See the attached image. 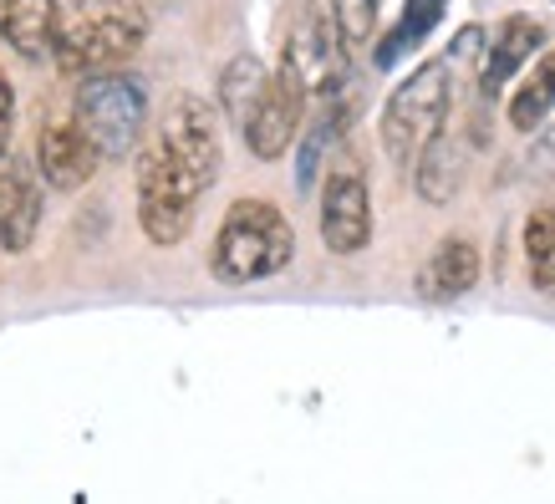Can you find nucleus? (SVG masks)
Returning a JSON list of instances; mask_svg holds the SVG:
<instances>
[{
  "mask_svg": "<svg viewBox=\"0 0 555 504\" xmlns=\"http://www.w3.org/2000/svg\"><path fill=\"white\" fill-rule=\"evenodd\" d=\"M143 41H149V16L133 0H72L62 11L51 62L62 77H98L133 62Z\"/></svg>",
  "mask_w": 555,
  "mask_h": 504,
  "instance_id": "nucleus-1",
  "label": "nucleus"
},
{
  "mask_svg": "<svg viewBox=\"0 0 555 504\" xmlns=\"http://www.w3.org/2000/svg\"><path fill=\"white\" fill-rule=\"evenodd\" d=\"M291 255H296L291 219L266 199H235L219 219L209 266L224 286H255V281L281 275L291 266Z\"/></svg>",
  "mask_w": 555,
  "mask_h": 504,
  "instance_id": "nucleus-2",
  "label": "nucleus"
},
{
  "mask_svg": "<svg viewBox=\"0 0 555 504\" xmlns=\"http://www.w3.org/2000/svg\"><path fill=\"white\" fill-rule=\"evenodd\" d=\"M449 102H454V77H449V62H423L392 87V98L383 107V148L392 164L413 168L418 153L443 133V118H449Z\"/></svg>",
  "mask_w": 555,
  "mask_h": 504,
  "instance_id": "nucleus-3",
  "label": "nucleus"
},
{
  "mask_svg": "<svg viewBox=\"0 0 555 504\" xmlns=\"http://www.w3.org/2000/svg\"><path fill=\"white\" fill-rule=\"evenodd\" d=\"M281 77L301 87L306 98H337L352 77V47L341 41L332 5L301 0L291 11L286 41H281Z\"/></svg>",
  "mask_w": 555,
  "mask_h": 504,
  "instance_id": "nucleus-4",
  "label": "nucleus"
},
{
  "mask_svg": "<svg viewBox=\"0 0 555 504\" xmlns=\"http://www.w3.org/2000/svg\"><path fill=\"white\" fill-rule=\"evenodd\" d=\"M72 118L98 148V158H128L149 122V92L133 72H98V77H82Z\"/></svg>",
  "mask_w": 555,
  "mask_h": 504,
  "instance_id": "nucleus-5",
  "label": "nucleus"
},
{
  "mask_svg": "<svg viewBox=\"0 0 555 504\" xmlns=\"http://www.w3.org/2000/svg\"><path fill=\"white\" fill-rule=\"evenodd\" d=\"M199 179L158 138L138 153V224L153 245H179L199 209Z\"/></svg>",
  "mask_w": 555,
  "mask_h": 504,
  "instance_id": "nucleus-6",
  "label": "nucleus"
},
{
  "mask_svg": "<svg viewBox=\"0 0 555 504\" xmlns=\"http://www.w3.org/2000/svg\"><path fill=\"white\" fill-rule=\"evenodd\" d=\"M158 143L179 158V164L199 179V189H209L219 179L224 164V133H219V113L194 92H179L169 102V118L158 128Z\"/></svg>",
  "mask_w": 555,
  "mask_h": 504,
  "instance_id": "nucleus-7",
  "label": "nucleus"
},
{
  "mask_svg": "<svg viewBox=\"0 0 555 504\" xmlns=\"http://www.w3.org/2000/svg\"><path fill=\"white\" fill-rule=\"evenodd\" d=\"M372 240V194L357 164H337L321 184V245L332 255H357Z\"/></svg>",
  "mask_w": 555,
  "mask_h": 504,
  "instance_id": "nucleus-8",
  "label": "nucleus"
},
{
  "mask_svg": "<svg viewBox=\"0 0 555 504\" xmlns=\"http://www.w3.org/2000/svg\"><path fill=\"white\" fill-rule=\"evenodd\" d=\"M306 102H311V98H306V92L291 82V77H281V72L270 77V92L260 98V107L250 113V122L240 128V133H245V148H250L260 164H275V158H281V153L296 143Z\"/></svg>",
  "mask_w": 555,
  "mask_h": 504,
  "instance_id": "nucleus-9",
  "label": "nucleus"
},
{
  "mask_svg": "<svg viewBox=\"0 0 555 504\" xmlns=\"http://www.w3.org/2000/svg\"><path fill=\"white\" fill-rule=\"evenodd\" d=\"M540 47H545V26H540L535 16H505V21H500V26H494V36H489V47H485L479 98H485V102L500 98V92L520 77V67L535 56Z\"/></svg>",
  "mask_w": 555,
  "mask_h": 504,
  "instance_id": "nucleus-10",
  "label": "nucleus"
},
{
  "mask_svg": "<svg viewBox=\"0 0 555 504\" xmlns=\"http://www.w3.org/2000/svg\"><path fill=\"white\" fill-rule=\"evenodd\" d=\"M36 168L51 189H82L98 168V148L87 143V133L77 128V118H56V122H41L36 133Z\"/></svg>",
  "mask_w": 555,
  "mask_h": 504,
  "instance_id": "nucleus-11",
  "label": "nucleus"
},
{
  "mask_svg": "<svg viewBox=\"0 0 555 504\" xmlns=\"http://www.w3.org/2000/svg\"><path fill=\"white\" fill-rule=\"evenodd\" d=\"M36 230H41V189L26 164H5L0 168V250L26 255Z\"/></svg>",
  "mask_w": 555,
  "mask_h": 504,
  "instance_id": "nucleus-12",
  "label": "nucleus"
},
{
  "mask_svg": "<svg viewBox=\"0 0 555 504\" xmlns=\"http://www.w3.org/2000/svg\"><path fill=\"white\" fill-rule=\"evenodd\" d=\"M479 286V245L464 235H449L438 240V250L423 260L418 270V296L423 301H459Z\"/></svg>",
  "mask_w": 555,
  "mask_h": 504,
  "instance_id": "nucleus-13",
  "label": "nucleus"
},
{
  "mask_svg": "<svg viewBox=\"0 0 555 504\" xmlns=\"http://www.w3.org/2000/svg\"><path fill=\"white\" fill-rule=\"evenodd\" d=\"M62 31V5L56 0H5L0 5V36L21 62H47Z\"/></svg>",
  "mask_w": 555,
  "mask_h": 504,
  "instance_id": "nucleus-14",
  "label": "nucleus"
},
{
  "mask_svg": "<svg viewBox=\"0 0 555 504\" xmlns=\"http://www.w3.org/2000/svg\"><path fill=\"white\" fill-rule=\"evenodd\" d=\"M413 184L428 204H449L464 184V143L449 133H438L428 148L418 153V164H413Z\"/></svg>",
  "mask_w": 555,
  "mask_h": 504,
  "instance_id": "nucleus-15",
  "label": "nucleus"
},
{
  "mask_svg": "<svg viewBox=\"0 0 555 504\" xmlns=\"http://www.w3.org/2000/svg\"><path fill=\"white\" fill-rule=\"evenodd\" d=\"M443 11H449V0H403V16H398V26L372 47V62L377 67H398L408 51H418L428 36H434V26L443 21Z\"/></svg>",
  "mask_w": 555,
  "mask_h": 504,
  "instance_id": "nucleus-16",
  "label": "nucleus"
},
{
  "mask_svg": "<svg viewBox=\"0 0 555 504\" xmlns=\"http://www.w3.org/2000/svg\"><path fill=\"white\" fill-rule=\"evenodd\" d=\"M270 77H275V72H266L260 56H235L230 67L219 72V113L245 128L250 113L260 107V98L270 92Z\"/></svg>",
  "mask_w": 555,
  "mask_h": 504,
  "instance_id": "nucleus-17",
  "label": "nucleus"
},
{
  "mask_svg": "<svg viewBox=\"0 0 555 504\" xmlns=\"http://www.w3.org/2000/svg\"><path fill=\"white\" fill-rule=\"evenodd\" d=\"M347 113H352V102H341V92L337 98H326V107L317 113V122H311V133L301 138V158H296V189H317V168L326 164V148L337 143L341 133H347Z\"/></svg>",
  "mask_w": 555,
  "mask_h": 504,
  "instance_id": "nucleus-18",
  "label": "nucleus"
},
{
  "mask_svg": "<svg viewBox=\"0 0 555 504\" xmlns=\"http://www.w3.org/2000/svg\"><path fill=\"white\" fill-rule=\"evenodd\" d=\"M551 113H555V51L540 56L535 72L515 87V98H509V122H515L520 133H535Z\"/></svg>",
  "mask_w": 555,
  "mask_h": 504,
  "instance_id": "nucleus-19",
  "label": "nucleus"
},
{
  "mask_svg": "<svg viewBox=\"0 0 555 504\" xmlns=\"http://www.w3.org/2000/svg\"><path fill=\"white\" fill-rule=\"evenodd\" d=\"M525 266H530V286L540 296H555V209L540 204L525 219Z\"/></svg>",
  "mask_w": 555,
  "mask_h": 504,
  "instance_id": "nucleus-20",
  "label": "nucleus"
},
{
  "mask_svg": "<svg viewBox=\"0 0 555 504\" xmlns=\"http://www.w3.org/2000/svg\"><path fill=\"white\" fill-rule=\"evenodd\" d=\"M332 21H337L341 41L352 51L372 47V36H377V0H332Z\"/></svg>",
  "mask_w": 555,
  "mask_h": 504,
  "instance_id": "nucleus-21",
  "label": "nucleus"
},
{
  "mask_svg": "<svg viewBox=\"0 0 555 504\" xmlns=\"http://www.w3.org/2000/svg\"><path fill=\"white\" fill-rule=\"evenodd\" d=\"M11 118H16V92H11V82L0 77V153L11 143Z\"/></svg>",
  "mask_w": 555,
  "mask_h": 504,
  "instance_id": "nucleus-22",
  "label": "nucleus"
}]
</instances>
